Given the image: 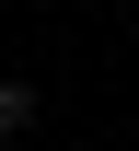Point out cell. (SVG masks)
Masks as SVG:
<instances>
[{
    "label": "cell",
    "instance_id": "1",
    "mask_svg": "<svg viewBox=\"0 0 139 151\" xmlns=\"http://www.w3.org/2000/svg\"><path fill=\"white\" fill-rule=\"evenodd\" d=\"M23 128H35V93H23V81H0V151H12Z\"/></svg>",
    "mask_w": 139,
    "mask_h": 151
}]
</instances>
